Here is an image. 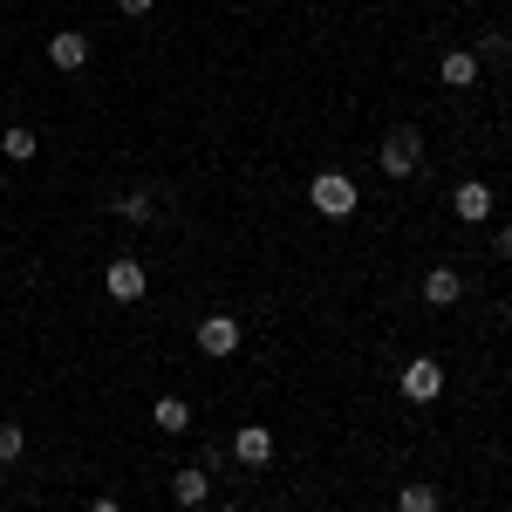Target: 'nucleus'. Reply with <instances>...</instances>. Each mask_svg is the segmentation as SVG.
Segmentation results:
<instances>
[{"label":"nucleus","mask_w":512,"mask_h":512,"mask_svg":"<svg viewBox=\"0 0 512 512\" xmlns=\"http://www.w3.org/2000/svg\"><path fill=\"white\" fill-rule=\"evenodd\" d=\"M417 158H424V137L403 123V130H390L383 137V151H376V164H383V178H410L417 171Z\"/></svg>","instance_id":"f257e3e1"},{"label":"nucleus","mask_w":512,"mask_h":512,"mask_svg":"<svg viewBox=\"0 0 512 512\" xmlns=\"http://www.w3.org/2000/svg\"><path fill=\"white\" fill-rule=\"evenodd\" d=\"M308 205H315L321 219H349L355 212V185L342 178V171H321L315 185H308Z\"/></svg>","instance_id":"f03ea898"},{"label":"nucleus","mask_w":512,"mask_h":512,"mask_svg":"<svg viewBox=\"0 0 512 512\" xmlns=\"http://www.w3.org/2000/svg\"><path fill=\"white\" fill-rule=\"evenodd\" d=\"M396 383H403L410 403H437V396H444V369H437V355H410Z\"/></svg>","instance_id":"7ed1b4c3"},{"label":"nucleus","mask_w":512,"mask_h":512,"mask_svg":"<svg viewBox=\"0 0 512 512\" xmlns=\"http://www.w3.org/2000/svg\"><path fill=\"white\" fill-rule=\"evenodd\" d=\"M233 458L246 465V472H267V465H274V431H267V424H239Z\"/></svg>","instance_id":"20e7f679"},{"label":"nucleus","mask_w":512,"mask_h":512,"mask_svg":"<svg viewBox=\"0 0 512 512\" xmlns=\"http://www.w3.org/2000/svg\"><path fill=\"white\" fill-rule=\"evenodd\" d=\"M198 349L212 355V362H226L239 349V315H205L198 321Z\"/></svg>","instance_id":"39448f33"},{"label":"nucleus","mask_w":512,"mask_h":512,"mask_svg":"<svg viewBox=\"0 0 512 512\" xmlns=\"http://www.w3.org/2000/svg\"><path fill=\"white\" fill-rule=\"evenodd\" d=\"M451 212H458L465 226H485V219H492V185H485V178H465V185L451 192Z\"/></svg>","instance_id":"423d86ee"},{"label":"nucleus","mask_w":512,"mask_h":512,"mask_svg":"<svg viewBox=\"0 0 512 512\" xmlns=\"http://www.w3.org/2000/svg\"><path fill=\"white\" fill-rule=\"evenodd\" d=\"M103 287H110V301H144V267L137 260H110L103 267Z\"/></svg>","instance_id":"0eeeda50"},{"label":"nucleus","mask_w":512,"mask_h":512,"mask_svg":"<svg viewBox=\"0 0 512 512\" xmlns=\"http://www.w3.org/2000/svg\"><path fill=\"white\" fill-rule=\"evenodd\" d=\"M437 82H444V89H472V82H478V55H472V48L437 55Z\"/></svg>","instance_id":"6e6552de"},{"label":"nucleus","mask_w":512,"mask_h":512,"mask_svg":"<svg viewBox=\"0 0 512 512\" xmlns=\"http://www.w3.org/2000/svg\"><path fill=\"white\" fill-rule=\"evenodd\" d=\"M48 62H55V69H82V62H89V35L62 28V35L48 41Z\"/></svg>","instance_id":"1a4fd4ad"},{"label":"nucleus","mask_w":512,"mask_h":512,"mask_svg":"<svg viewBox=\"0 0 512 512\" xmlns=\"http://www.w3.org/2000/svg\"><path fill=\"white\" fill-rule=\"evenodd\" d=\"M458 294H465V280H458V267H431V274H424V301H431V308H451Z\"/></svg>","instance_id":"9d476101"},{"label":"nucleus","mask_w":512,"mask_h":512,"mask_svg":"<svg viewBox=\"0 0 512 512\" xmlns=\"http://www.w3.org/2000/svg\"><path fill=\"white\" fill-rule=\"evenodd\" d=\"M396 512H444V492H437L431 478H410V485L396 492Z\"/></svg>","instance_id":"9b49d317"},{"label":"nucleus","mask_w":512,"mask_h":512,"mask_svg":"<svg viewBox=\"0 0 512 512\" xmlns=\"http://www.w3.org/2000/svg\"><path fill=\"white\" fill-rule=\"evenodd\" d=\"M151 424H158L164 437H178L192 424V403H185V396H158V403H151Z\"/></svg>","instance_id":"f8f14e48"},{"label":"nucleus","mask_w":512,"mask_h":512,"mask_svg":"<svg viewBox=\"0 0 512 512\" xmlns=\"http://www.w3.org/2000/svg\"><path fill=\"white\" fill-rule=\"evenodd\" d=\"M171 499H178V506H205V499H212V478L198 472V465H185V472L171 478Z\"/></svg>","instance_id":"ddd939ff"},{"label":"nucleus","mask_w":512,"mask_h":512,"mask_svg":"<svg viewBox=\"0 0 512 512\" xmlns=\"http://www.w3.org/2000/svg\"><path fill=\"white\" fill-rule=\"evenodd\" d=\"M41 144H35V130L28 123H14V130H0V158H14V164H28Z\"/></svg>","instance_id":"4468645a"},{"label":"nucleus","mask_w":512,"mask_h":512,"mask_svg":"<svg viewBox=\"0 0 512 512\" xmlns=\"http://www.w3.org/2000/svg\"><path fill=\"white\" fill-rule=\"evenodd\" d=\"M117 219H130V226H151V219H158V198H151V192H123V198H117Z\"/></svg>","instance_id":"2eb2a0df"},{"label":"nucleus","mask_w":512,"mask_h":512,"mask_svg":"<svg viewBox=\"0 0 512 512\" xmlns=\"http://www.w3.org/2000/svg\"><path fill=\"white\" fill-rule=\"evenodd\" d=\"M21 451H28V431L21 424H0V465H14Z\"/></svg>","instance_id":"dca6fc26"},{"label":"nucleus","mask_w":512,"mask_h":512,"mask_svg":"<svg viewBox=\"0 0 512 512\" xmlns=\"http://www.w3.org/2000/svg\"><path fill=\"white\" fill-rule=\"evenodd\" d=\"M472 55H478V62H499V55H506V35H485Z\"/></svg>","instance_id":"f3484780"},{"label":"nucleus","mask_w":512,"mask_h":512,"mask_svg":"<svg viewBox=\"0 0 512 512\" xmlns=\"http://www.w3.org/2000/svg\"><path fill=\"white\" fill-rule=\"evenodd\" d=\"M123 14H151V0H117Z\"/></svg>","instance_id":"a211bd4d"},{"label":"nucleus","mask_w":512,"mask_h":512,"mask_svg":"<svg viewBox=\"0 0 512 512\" xmlns=\"http://www.w3.org/2000/svg\"><path fill=\"white\" fill-rule=\"evenodd\" d=\"M89 512H123V506L117 499H89Z\"/></svg>","instance_id":"6ab92c4d"},{"label":"nucleus","mask_w":512,"mask_h":512,"mask_svg":"<svg viewBox=\"0 0 512 512\" xmlns=\"http://www.w3.org/2000/svg\"><path fill=\"white\" fill-rule=\"evenodd\" d=\"M499 260H512V226H506V233H499Z\"/></svg>","instance_id":"aec40b11"},{"label":"nucleus","mask_w":512,"mask_h":512,"mask_svg":"<svg viewBox=\"0 0 512 512\" xmlns=\"http://www.w3.org/2000/svg\"><path fill=\"white\" fill-rule=\"evenodd\" d=\"M219 512H239V506H219Z\"/></svg>","instance_id":"412c9836"},{"label":"nucleus","mask_w":512,"mask_h":512,"mask_svg":"<svg viewBox=\"0 0 512 512\" xmlns=\"http://www.w3.org/2000/svg\"><path fill=\"white\" fill-rule=\"evenodd\" d=\"M0 478H7V465H0Z\"/></svg>","instance_id":"4be33fe9"}]
</instances>
